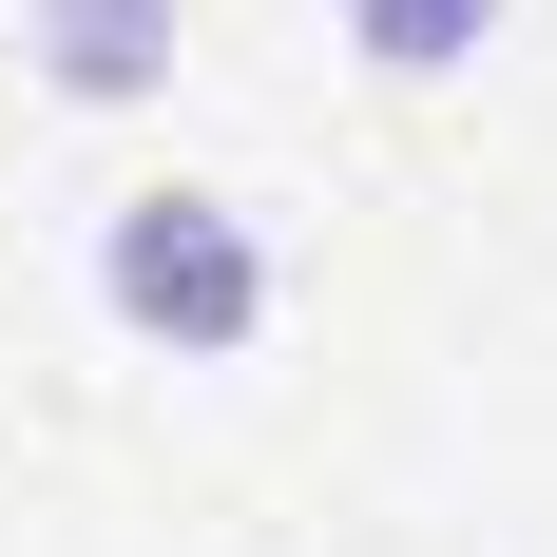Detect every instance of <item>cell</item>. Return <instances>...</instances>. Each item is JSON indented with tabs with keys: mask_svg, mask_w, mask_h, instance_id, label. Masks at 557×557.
<instances>
[{
	"mask_svg": "<svg viewBox=\"0 0 557 557\" xmlns=\"http://www.w3.org/2000/svg\"><path fill=\"white\" fill-rule=\"evenodd\" d=\"M97 308L154 346V366H231V346L288 308V270H270V231H250V193L154 173V193H115V212H97Z\"/></svg>",
	"mask_w": 557,
	"mask_h": 557,
	"instance_id": "6da1fadb",
	"label": "cell"
},
{
	"mask_svg": "<svg viewBox=\"0 0 557 557\" xmlns=\"http://www.w3.org/2000/svg\"><path fill=\"white\" fill-rule=\"evenodd\" d=\"M173 39H193V0H20V58H39L77 115H135L173 77Z\"/></svg>",
	"mask_w": 557,
	"mask_h": 557,
	"instance_id": "7a4b0ae2",
	"label": "cell"
},
{
	"mask_svg": "<svg viewBox=\"0 0 557 557\" xmlns=\"http://www.w3.org/2000/svg\"><path fill=\"white\" fill-rule=\"evenodd\" d=\"M519 0H346V58H385V77H461V58H500Z\"/></svg>",
	"mask_w": 557,
	"mask_h": 557,
	"instance_id": "3957f363",
	"label": "cell"
}]
</instances>
